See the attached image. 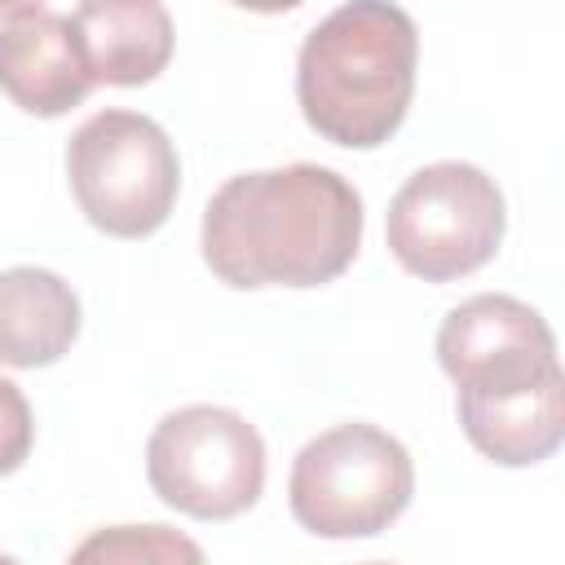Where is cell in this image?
<instances>
[{
    "instance_id": "obj_13",
    "label": "cell",
    "mask_w": 565,
    "mask_h": 565,
    "mask_svg": "<svg viewBox=\"0 0 565 565\" xmlns=\"http://www.w3.org/2000/svg\"><path fill=\"white\" fill-rule=\"evenodd\" d=\"M31 441H35V419H31V406L22 397V388L13 380L0 375V477L18 472L31 455Z\"/></svg>"
},
{
    "instance_id": "obj_12",
    "label": "cell",
    "mask_w": 565,
    "mask_h": 565,
    "mask_svg": "<svg viewBox=\"0 0 565 565\" xmlns=\"http://www.w3.org/2000/svg\"><path fill=\"white\" fill-rule=\"evenodd\" d=\"M93 556H106V561H203L199 543L172 534L168 525H115V530H102V534H93L88 543L75 547V561H93Z\"/></svg>"
},
{
    "instance_id": "obj_4",
    "label": "cell",
    "mask_w": 565,
    "mask_h": 565,
    "mask_svg": "<svg viewBox=\"0 0 565 565\" xmlns=\"http://www.w3.org/2000/svg\"><path fill=\"white\" fill-rule=\"evenodd\" d=\"M79 212L110 238H150L177 203L181 159L168 132L137 110H97L66 141Z\"/></svg>"
},
{
    "instance_id": "obj_1",
    "label": "cell",
    "mask_w": 565,
    "mask_h": 565,
    "mask_svg": "<svg viewBox=\"0 0 565 565\" xmlns=\"http://www.w3.org/2000/svg\"><path fill=\"white\" fill-rule=\"evenodd\" d=\"M362 194L335 168L287 163L230 177L203 207L207 269L238 291L322 287L362 247Z\"/></svg>"
},
{
    "instance_id": "obj_15",
    "label": "cell",
    "mask_w": 565,
    "mask_h": 565,
    "mask_svg": "<svg viewBox=\"0 0 565 565\" xmlns=\"http://www.w3.org/2000/svg\"><path fill=\"white\" fill-rule=\"evenodd\" d=\"M26 9H44V0H0V22L13 13H26Z\"/></svg>"
},
{
    "instance_id": "obj_5",
    "label": "cell",
    "mask_w": 565,
    "mask_h": 565,
    "mask_svg": "<svg viewBox=\"0 0 565 565\" xmlns=\"http://www.w3.org/2000/svg\"><path fill=\"white\" fill-rule=\"evenodd\" d=\"M508 230L503 190L477 163L441 159L402 181L384 238L393 260L424 282H455L494 260Z\"/></svg>"
},
{
    "instance_id": "obj_3",
    "label": "cell",
    "mask_w": 565,
    "mask_h": 565,
    "mask_svg": "<svg viewBox=\"0 0 565 565\" xmlns=\"http://www.w3.org/2000/svg\"><path fill=\"white\" fill-rule=\"evenodd\" d=\"M415 494L406 446L380 424H335L300 446L287 477V503L300 530L318 539H375Z\"/></svg>"
},
{
    "instance_id": "obj_9",
    "label": "cell",
    "mask_w": 565,
    "mask_h": 565,
    "mask_svg": "<svg viewBox=\"0 0 565 565\" xmlns=\"http://www.w3.org/2000/svg\"><path fill=\"white\" fill-rule=\"evenodd\" d=\"M463 437L503 468H530L561 450L565 441V384L561 371L534 384H512L494 393H455Z\"/></svg>"
},
{
    "instance_id": "obj_6",
    "label": "cell",
    "mask_w": 565,
    "mask_h": 565,
    "mask_svg": "<svg viewBox=\"0 0 565 565\" xmlns=\"http://www.w3.org/2000/svg\"><path fill=\"white\" fill-rule=\"evenodd\" d=\"M150 490L194 521H230L265 490V441L230 406L168 411L146 441Z\"/></svg>"
},
{
    "instance_id": "obj_11",
    "label": "cell",
    "mask_w": 565,
    "mask_h": 565,
    "mask_svg": "<svg viewBox=\"0 0 565 565\" xmlns=\"http://www.w3.org/2000/svg\"><path fill=\"white\" fill-rule=\"evenodd\" d=\"M79 335L75 287L40 265L0 269V362L18 371L53 366Z\"/></svg>"
},
{
    "instance_id": "obj_7",
    "label": "cell",
    "mask_w": 565,
    "mask_h": 565,
    "mask_svg": "<svg viewBox=\"0 0 565 565\" xmlns=\"http://www.w3.org/2000/svg\"><path fill=\"white\" fill-rule=\"evenodd\" d=\"M437 366L450 375L455 393H494L561 371L547 318L503 291L468 296L441 318Z\"/></svg>"
},
{
    "instance_id": "obj_10",
    "label": "cell",
    "mask_w": 565,
    "mask_h": 565,
    "mask_svg": "<svg viewBox=\"0 0 565 565\" xmlns=\"http://www.w3.org/2000/svg\"><path fill=\"white\" fill-rule=\"evenodd\" d=\"M71 18L93 84L137 88L172 62V18L159 0H79Z\"/></svg>"
},
{
    "instance_id": "obj_14",
    "label": "cell",
    "mask_w": 565,
    "mask_h": 565,
    "mask_svg": "<svg viewBox=\"0 0 565 565\" xmlns=\"http://www.w3.org/2000/svg\"><path fill=\"white\" fill-rule=\"evenodd\" d=\"M238 9H252V13H287V9H300L305 0H230Z\"/></svg>"
},
{
    "instance_id": "obj_2",
    "label": "cell",
    "mask_w": 565,
    "mask_h": 565,
    "mask_svg": "<svg viewBox=\"0 0 565 565\" xmlns=\"http://www.w3.org/2000/svg\"><path fill=\"white\" fill-rule=\"evenodd\" d=\"M419 31L393 0H344L300 44L296 102L305 124L344 150L384 146L415 97Z\"/></svg>"
},
{
    "instance_id": "obj_8",
    "label": "cell",
    "mask_w": 565,
    "mask_h": 565,
    "mask_svg": "<svg viewBox=\"0 0 565 565\" xmlns=\"http://www.w3.org/2000/svg\"><path fill=\"white\" fill-rule=\"evenodd\" d=\"M93 88L75 18L53 9H26L0 22V93L35 115L57 119L75 110Z\"/></svg>"
}]
</instances>
